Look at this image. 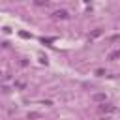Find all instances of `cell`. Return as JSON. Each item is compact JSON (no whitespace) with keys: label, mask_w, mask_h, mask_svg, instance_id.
Here are the masks:
<instances>
[{"label":"cell","mask_w":120,"mask_h":120,"mask_svg":"<svg viewBox=\"0 0 120 120\" xmlns=\"http://www.w3.org/2000/svg\"><path fill=\"white\" fill-rule=\"evenodd\" d=\"M111 111H114L112 105H109V103H101L99 105V112H111Z\"/></svg>","instance_id":"1"},{"label":"cell","mask_w":120,"mask_h":120,"mask_svg":"<svg viewBox=\"0 0 120 120\" xmlns=\"http://www.w3.org/2000/svg\"><path fill=\"white\" fill-rule=\"evenodd\" d=\"M92 99H94V101H103V103H105V94H94Z\"/></svg>","instance_id":"2"},{"label":"cell","mask_w":120,"mask_h":120,"mask_svg":"<svg viewBox=\"0 0 120 120\" xmlns=\"http://www.w3.org/2000/svg\"><path fill=\"white\" fill-rule=\"evenodd\" d=\"M54 15H56L58 19H66V17H68V11H66V9H60V11H56Z\"/></svg>","instance_id":"3"},{"label":"cell","mask_w":120,"mask_h":120,"mask_svg":"<svg viewBox=\"0 0 120 120\" xmlns=\"http://www.w3.org/2000/svg\"><path fill=\"white\" fill-rule=\"evenodd\" d=\"M116 58H120V51H114L109 54V60H116Z\"/></svg>","instance_id":"4"},{"label":"cell","mask_w":120,"mask_h":120,"mask_svg":"<svg viewBox=\"0 0 120 120\" xmlns=\"http://www.w3.org/2000/svg\"><path fill=\"white\" fill-rule=\"evenodd\" d=\"M28 118H39V114H38V112H30V114H28Z\"/></svg>","instance_id":"5"}]
</instances>
